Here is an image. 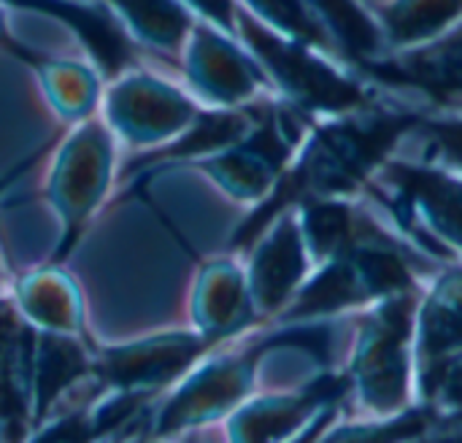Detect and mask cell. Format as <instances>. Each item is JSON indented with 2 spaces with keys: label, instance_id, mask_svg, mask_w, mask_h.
Wrapping results in <instances>:
<instances>
[{
  "label": "cell",
  "instance_id": "obj_14",
  "mask_svg": "<svg viewBox=\"0 0 462 443\" xmlns=\"http://www.w3.org/2000/svg\"><path fill=\"white\" fill-rule=\"evenodd\" d=\"M357 70L382 89L420 95L425 108L462 106V22L425 46L382 54Z\"/></svg>",
  "mask_w": 462,
  "mask_h": 443
},
{
  "label": "cell",
  "instance_id": "obj_4",
  "mask_svg": "<svg viewBox=\"0 0 462 443\" xmlns=\"http://www.w3.org/2000/svg\"><path fill=\"white\" fill-rule=\"evenodd\" d=\"M282 346V330L263 325L206 355L184 379L160 395L146 436L176 438L225 422L257 392L260 365Z\"/></svg>",
  "mask_w": 462,
  "mask_h": 443
},
{
  "label": "cell",
  "instance_id": "obj_2",
  "mask_svg": "<svg viewBox=\"0 0 462 443\" xmlns=\"http://www.w3.org/2000/svg\"><path fill=\"white\" fill-rule=\"evenodd\" d=\"M417 303L420 292H406L352 314L344 420H384L417 403Z\"/></svg>",
  "mask_w": 462,
  "mask_h": 443
},
{
  "label": "cell",
  "instance_id": "obj_30",
  "mask_svg": "<svg viewBox=\"0 0 462 443\" xmlns=\"http://www.w3.org/2000/svg\"><path fill=\"white\" fill-rule=\"evenodd\" d=\"M0 51L8 54V57H14L16 62H22L30 70H35L49 57L46 51L32 49L30 43H24L22 38H16L11 32V27H8V5L5 3H0Z\"/></svg>",
  "mask_w": 462,
  "mask_h": 443
},
{
  "label": "cell",
  "instance_id": "obj_8",
  "mask_svg": "<svg viewBox=\"0 0 462 443\" xmlns=\"http://www.w3.org/2000/svg\"><path fill=\"white\" fill-rule=\"evenodd\" d=\"M349 401V382L344 368H319L309 382L282 390L252 395L227 420L225 433L230 441H300L325 438Z\"/></svg>",
  "mask_w": 462,
  "mask_h": 443
},
{
  "label": "cell",
  "instance_id": "obj_22",
  "mask_svg": "<svg viewBox=\"0 0 462 443\" xmlns=\"http://www.w3.org/2000/svg\"><path fill=\"white\" fill-rule=\"evenodd\" d=\"M384 54L425 46L462 22V0H376Z\"/></svg>",
  "mask_w": 462,
  "mask_h": 443
},
{
  "label": "cell",
  "instance_id": "obj_25",
  "mask_svg": "<svg viewBox=\"0 0 462 443\" xmlns=\"http://www.w3.org/2000/svg\"><path fill=\"white\" fill-rule=\"evenodd\" d=\"M238 3L254 19H260L263 24L273 27L276 32L290 35L295 41L314 43V46L336 54V46H333L330 35L325 32V27L314 16V11L306 5V0H238Z\"/></svg>",
  "mask_w": 462,
  "mask_h": 443
},
{
  "label": "cell",
  "instance_id": "obj_24",
  "mask_svg": "<svg viewBox=\"0 0 462 443\" xmlns=\"http://www.w3.org/2000/svg\"><path fill=\"white\" fill-rule=\"evenodd\" d=\"M306 5L319 19L344 62L360 68L384 54L376 14L365 0H306Z\"/></svg>",
  "mask_w": 462,
  "mask_h": 443
},
{
  "label": "cell",
  "instance_id": "obj_23",
  "mask_svg": "<svg viewBox=\"0 0 462 443\" xmlns=\"http://www.w3.org/2000/svg\"><path fill=\"white\" fill-rule=\"evenodd\" d=\"M32 73L46 103L65 125H76L100 114L103 76L95 65L49 54Z\"/></svg>",
  "mask_w": 462,
  "mask_h": 443
},
{
  "label": "cell",
  "instance_id": "obj_6",
  "mask_svg": "<svg viewBox=\"0 0 462 443\" xmlns=\"http://www.w3.org/2000/svg\"><path fill=\"white\" fill-rule=\"evenodd\" d=\"M116 184V135L100 114L70 125L51 152L46 176V203L51 206L60 235L49 263L65 265L81 244L95 214L106 206Z\"/></svg>",
  "mask_w": 462,
  "mask_h": 443
},
{
  "label": "cell",
  "instance_id": "obj_5",
  "mask_svg": "<svg viewBox=\"0 0 462 443\" xmlns=\"http://www.w3.org/2000/svg\"><path fill=\"white\" fill-rule=\"evenodd\" d=\"M365 198L430 260L462 263V173L425 157L395 154Z\"/></svg>",
  "mask_w": 462,
  "mask_h": 443
},
{
  "label": "cell",
  "instance_id": "obj_15",
  "mask_svg": "<svg viewBox=\"0 0 462 443\" xmlns=\"http://www.w3.org/2000/svg\"><path fill=\"white\" fill-rule=\"evenodd\" d=\"M189 328L214 346H225L260 325L254 311L244 260L222 254L200 263L189 292Z\"/></svg>",
  "mask_w": 462,
  "mask_h": 443
},
{
  "label": "cell",
  "instance_id": "obj_13",
  "mask_svg": "<svg viewBox=\"0 0 462 443\" xmlns=\"http://www.w3.org/2000/svg\"><path fill=\"white\" fill-rule=\"evenodd\" d=\"M241 260L260 325H271L314 268L295 208L279 214Z\"/></svg>",
  "mask_w": 462,
  "mask_h": 443
},
{
  "label": "cell",
  "instance_id": "obj_9",
  "mask_svg": "<svg viewBox=\"0 0 462 443\" xmlns=\"http://www.w3.org/2000/svg\"><path fill=\"white\" fill-rule=\"evenodd\" d=\"M200 108V100L187 87H179L168 76L143 65L108 78L100 100L103 122L116 141H125L135 152L179 135Z\"/></svg>",
  "mask_w": 462,
  "mask_h": 443
},
{
  "label": "cell",
  "instance_id": "obj_21",
  "mask_svg": "<svg viewBox=\"0 0 462 443\" xmlns=\"http://www.w3.org/2000/svg\"><path fill=\"white\" fill-rule=\"evenodd\" d=\"M141 51H152L162 68H179L181 49L198 16L181 0H103Z\"/></svg>",
  "mask_w": 462,
  "mask_h": 443
},
{
  "label": "cell",
  "instance_id": "obj_1",
  "mask_svg": "<svg viewBox=\"0 0 462 443\" xmlns=\"http://www.w3.org/2000/svg\"><path fill=\"white\" fill-rule=\"evenodd\" d=\"M430 108L376 100L368 108L314 119L273 189L249 208L227 238V252L244 257L284 211L314 198H365L382 168L401 154Z\"/></svg>",
  "mask_w": 462,
  "mask_h": 443
},
{
  "label": "cell",
  "instance_id": "obj_27",
  "mask_svg": "<svg viewBox=\"0 0 462 443\" xmlns=\"http://www.w3.org/2000/svg\"><path fill=\"white\" fill-rule=\"evenodd\" d=\"M417 403L439 414V428L462 417V352L441 360L417 379Z\"/></svg>",
  "mask_w": 462,
  "mask_h": 443
},
{
  "label": "cell",
  "instance_id": "obj_3",
  "mask_svg": "<svg viewBox=\"0 0 462 443\" xmlns=\"http://www.w3.org/2000/svg\"><path fill=\"white\" fill-rule=\"evenodd\" d=\"M238 38L268 73L276 97L311 119L352 114L382 100V87L371 84L355 65L314 43L276 32L241 5Z\"/></svg>",
  "mask_w": 462,
  "mask_h": 443
},
{
  "label": "cell",
  "instance_id": "obj_12",
  "mask_svg": "<svg viewBox=\"0 0 462 443\" xmlns=\"http://www.w3.org/2000/svg\"><path fill=\"white\" fill-rule=\"evenodd\" d=\"M268 97H260L254 103L236 106V108L203 106L198 111V116L179 135H173L152 149L135 152V157L116 171V184L127 192L130 187L138 184V179H152V176L168 173L173 168H189L192 162L222 152L225 146L241 141L254 127Z\"/></svg>",
  "mask_w": 462,
  "mask_h": 443
},
{
  "label": "cell",
  "instance_id": "obj_7",
  "mask_svg": "<svg viewBox=\"0 0 462 443\" xmlns=\"http://www.w3.org/2000/svg\"><path fill=\"white\" fill-rule=\"evenodd\" d=\"M311 122V116L271 95L260 119L241 141L192 162L189 171L203 173L230 200L254 206L273 189Z\"/></svg>",
  "mask_w": 462,
  "mask_h": 443
},
{
  "label": "cell",
  "instance_id": "obj_19",
  "mask_svg": "<svg viewBox=\"0 0 462 443\" xmlns=\"http://www.w3.org/2000/svg\"><path fill=\"white\" fill-rule=\"evenodd\" d=\"M462 352V263L436 271L417 303V379L441 360Z\"/></svg>",
  "mask_w": 462,
  "mask_h": 443
},
{
  "label": "cell",
  "instance_id": "obj_28",
  "mask_svg": "<svg viewBox=\"0 0 462 443\" xmlns=\"http://www.w3.org/2000/svg\"><path fill=\"white\" fill-rule=\"evenodd\" d=\"M60 138H62V133H54V135H49V138H43L41 143H35L27 154H22L14 165H8L3 173H0V200L41 162V160H46L51 152H54V146L60 143ZM3 290H8V284H5V271H3V263H0V292Z\"/></svg>",
  "mask_w": 462,
  "mask_h": 443
},
{
  "label": "cell",
  "instance_id": "obj_11",
  "mask_svg": "<svg viewBox=\"0 0 462 443\" xmlns=\"http://www.w3.org/2000/svg\"><path fill=\"white\" fill-rule=\"evenodd\" d=\"M179 70L200 106L236 108L276 95L268 73L244 41L203 19L195 22L181 49Z\"/></svg>",
  "mask_w": 462,
  "mask_h": 443
},
{
  "label": "cell",
  "instance_id": "obj_17",
  "mask_svg": "<svg viewBox=\"0 0 462 443\" xmlns=\"http://www.w3.org/2000/svg\"><path fill=\"white\" fill-rule=\"evenodd\" d=\"M38 330L16 309L11 290L0 292V441L32 436V371Z\"/></svg>",
  "mask_w": 462,
  "mask_h": 443
},
{
  "label": "cell",
  "instance_id": "obj_16",
  "mask_svg": "<svg viewBox=\"0 0 462 443\" xmlns=\"http://www.w3.org/2000/svg\"><path fill=\"white\" fill-rule=\"evenodd\" d=\"M11 11L35 14L68 27L108 81L127 68L143 65V51L103 0H0Z\"/></svg>",
  "mask_w": 462,
  "mask_h": 443
},
{
  "label": "cell",
  "instance_id": "obj_26",
  "mask_svg": "<svg viewBox=\"0 0 462 443\" xmlns=\"http://www.w3.org/2000/svg\"><path fill=\"white\" fill-rule=\"evenodd\" d=\"M411 138H420V154L462 173V106L430 108Z\"/></svg>",
  "mask_w": 462,
  "mask_h": 443
},
{
  "label": "cell",
  "instance_id": "obj_20",
  "mask_svg": "<svg viewBox=\"0 0 462 443\" xmlns=\"http://www.w3.org/2000/svg\"><path fill=\"white\" fill-rule=\"evenodd\" d=\"M11 298L35 330L89 336L81 290L65 265L46 263L27 271L14 284Z\"/></svg>",
  "mask_w": 462,
  "mask_h": 443
},
{
  "label": "cell",
  "instance_id": "obj_18",
  "mask_svg": "<svg viewBox=\"0 0 462 443\" xmlns=\"http://www.w3.org/2000/svg\"><path fill=\"white\" fill-rule=\"evenodd\" d=\"M89 384H95V341L89 336L38 330L32 371V433L51 414L76 401V395Z\"/></svg>",
  "mask_w": 462,
  "mask_h": 443
},
{
  "label": "cell",
  "instance_id": "obj_29",
  "mask_svg": "<svg viewBox=\"0 0 462 443\" xmlns=\"http://www.w3.org/2000/svg\"><path fill=\"white\" fill-rule=\"evenodd\" d=\"M198 19L238 35V0H181Z\"/></svg>",
  "mask_w": 462,
  "mask_h": 443
},
{
  "label": "cell",
  "instance_id": "obj_10",
  "mask_svg": "<svg viewBox=\"0 0 462 443\" xmlns=\"http://www.w3.org/2000/svg\"><path fill=\"white\" fill-rule=\"evenodd\" d=\"M214 346L195 328L157 330L119 344H95V382L100 390L165 395Z\"/></svg>",
  "mask_w": 462,
  "mask_h": 443
}]
</instances>
